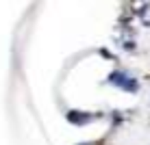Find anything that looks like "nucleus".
<instances>
[{
    "label": "nucleus",
    "mask_w": 150,
    "mask_h": 145,
    "mask_svg": "<svg viewBox=\"0 0 150 145\" xmlns=\"http://www.w3.org/2000/svg\"><path fill=\"white\" fill-rule=\"evenodd\" d=\"M68 119L72 123H76V126H87V123H91L94 119H98V115L94 113H81V111H70L68 113Z\"/></svg>",
    "instance_id": "nucleus-2"
},
{
    "label": "nucleus",
    "mask_w": 150,
    "mask_h": 145,
    "mask_svg": "<svg viewBox=\"0 0 150 145\" xmlns=\"http://www.w3.org/2000/svg\"><path fill=\"white\" fill-rule=\"evenodd\" d=\"M107 80H109V85L120 87L122 91H133V93H135V91L139 89L137 80H135V78H131V76L126 74V71H111Z\"/></svg>",
    "instance_id": "nucleus-1"
}]
</instances>
